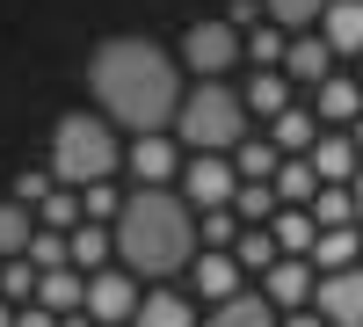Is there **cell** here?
<instances>
[{
  "label": "cell",
  "mask_w": 363,
  "mask_h": 327,
  "mask_svg": "<svg viewBox=\"0 0 363 327\" xmlns=\"http://www.w3.org/2000/svg\"><path fill=\"white\" fill-rule=\"evenodd\" d=\"M124 167L138 174V189H167V174L182 167V153H174L160 131H145V138H131V145H124Z\"/></svg>",
  "instance_id": "cell-11"
},
{
  "label": "cell",
  "mask_w": 363,
  "mask_h": 327,
  "mask_svg": "<svg viewBox=\"0 0 363 327\" xmlns=\"http://www.w3.org/2000/svg\"><path fill=\"white\" fill-rule=\"evenodd\" d=\"M277 211H284V204H277L269 182H240V196H233V218H240V226H269Z\"/></svg>",
  "instance_id": "cell-29"
},
{
  "label": "cell",
  "mask_w": 363,
  "mask_h": 327,
  "mask_svg": "<svg viewBox=\"0 0 363 327\" xmlns=\"http://www.w3.org/2000/svg\"><path fill=\"white\" fill-rule=\"evenodd\" d=\"M87 95H95V109L109 116V124H131L138 138L160 131L182 116V66L174 51H160L153 37H102L95 51H87Z\"/></svg>",
  "instance_id": "cell-1"
},
{
  "label": "cell",
  "mask_w": 363,
  "mask_h": 327,
  "mask_svg": "<svg viewBox=\"0 0 363 327\" xmlns=\"http://www.w3.org/2000/svg\"><path fill=\"white\" fill-rule=\"evenodd\" d=\"M240 262L225 255V248H203L196 262H189V284H196V299H211V306H225V299H240Z\"/></svg>",
  "instance_id": "cell-10"
},
{
  "label": "cell",
  "mask_w": 363,
  "mask_h": 327,
  "mask_svg": "<svg viewBox=\"0 0 363 327\" xmlns=\"http://www.w3.org/2000/svg\"><path fill=\"white\" fill-rule=\"evenodd\" d=\"M233 29H247V37H255V22H262V0H233V15H225Z\"/></svg>",
  "instance_id": "cell-37"
},
{
  "label": "cell",
  "mask_w": 363,
  "mask_h": 327,
  "mask_svg": "<svg viewBox=\"0 0 363 327\" xmlns=\"http://www.w3.org/2000/svg\"><path fill=\"white\" fill-rule=\"evenodd\" d=\"M203 327H284V313L262 299V291H240V299H225V306H211V320Z\"/></svg>",
  "instance_id": "cell-17"
},
{
  "label": "cell",
  "mask_w": 363,
  "mask_h": 327,
  "mask_svg": "<svg viewBox=\"0 0 363 327\" xmlns=\"http://www.w3.org/2000/svg\"><path fill=\"white\" fill-rule=\"evenodd\" d=\"M306 262H313L320 277H327V270H356V262H363V226H327Z\"/></svg>",
  "instance_id": "cell-16"
},
{
  "label": "cell",
  "mask_w": 363,
  "mask_h": 327,
  "mask_svg": "<svg viewBox=\"0 0 363 327\" xmlns=\"http://www.w3.org/2000/svg\"><path fill=\"white\" fill-rule=\"evenodd\" d=\"M29 240H37V218H29V204H0V262H15V255H29Z\"/></svg>",
  "instance_id": "cell-23"
},
{
  "label": "cell",
  "mask_w": 363,
  "mask_h": 327,
  "mask_svg": "<svg viewBox=\"0 0 363 327\" xmlns=\"http://www.w3.org/2000/svg\"><path fill=\"white\" fill-rule=\"evenodd\" d=\"M29 262L51 277V270H73V255H66V233H51V226H37V240H29Z\"/></svg>",
  "instance_id": "cell-32"
},
{
  "label": "cell",
  "mask_w": 363,
  "mask_h": 327,
  "mask_svg": "<svg viewBox=\"0 0 363 327\" xmlns=\"http://www.w3.org/2000/svg\"><path fill=\"white\" fill-rule=\"evenodd\" d=\"M15 313H22V306H8V299H0V327H15Z\"/></svg>",
  "instance_id": "cell-41"
},
{
  "label": "cell",
  "mask_w": 363,
  "mask_h": 327,
  "mask_svg": "<svg viewBox=\"0 0 363 327\" xmlns=\"http://www.w3.org/2000/svg\"><path fill=\"white\" fill-rule=\"evenodd\" d=\"M233 196H240L233 153H189L182 160V204L189 211H233Z\"/></svg>",
  "instance_id": "cell-5"
},
{
  "label": "cell",
  "mask_w": 363,
  "mask_h": 327,
  "mask_svg": "<svg viewBox=\"0 0 363 327\" xmlns=\"http://www.w3.org/2000/svg\"><path fill=\"white\" fill-rule=\"evenodd\" d=\"M182 145H196V153H240L247 145V95L225 80H196L189 95H182V116H174Z\"/></svg>",
  "instance_id": "cell-4"
},
{
  "label": "cell",
  "mask_w": 363,
  "mask_h": 327,
  "mask_svg": "<svg viewBox=\"0 0 363 327\" xmlns=\"http://www.w3.org/2000/svg\"><path fill=\"white\" fill-rule=\"evenodd\" d=\"M37 306H44V313H58V320H66V313H87V277L51 270V277L37 284Z\"/></svg>",
  "instance_id": "cell-20"
},
{
  "label": "cell",
  "mask_w": 363,
  "mask_h": 327,
  "mask_svg": "<svg viewBox=\"0 0 363 327\" xmlns=\"http://www.w3.org/2000/svg\"><path fill=\"white\" fill-rule=\"evenodd\" d=\"M306 211H313V226L327 233V226H356V196L349 189H335V182H320V196L306 204Z\"/></svg>",
  "instance_id": "cell-30"
},
{
  "label": "cell",
  "mask_w": 363,
  "mask_h": 327,
  "mask_svg": "<svg viewBox=\"0 0 363 327\" xmlns=\"http://www.w3.org/2000/svg\"><path fill=\"white\" fill-rule=\"evenodd\" d=\"M51 189H58V174H51V167H22V174H15V204H29V211H37Z\"/></svg>",
  "instance_id": "cell-35"
},
{
  "label": "cell",
  "mask_w": 363,
  "mask_h": 327,
  "mask_svg": "<svg viewBox=\"0 0 363 327\" xmlns=\"http://www.w3.org/2000/svg\"><path fill=\"white\" fill-rule=\"evenodd\" d=\"M356 87H363V58H356Z\"/></svg>",
  "instance_id": "cell-44"
},
{
  "label": "cell",
  "mask_w": 363,
  "mask_h": 327,
  "mask_svg": "<svg viewBox=\"0 0 363 327\" xmlns=\"http://www.w3.org/2000/svg\"><path fill=\"white\" fill-rule=\"evenodd\" d=\"M66 255L80 262V270H95V262H109V255H116V233H102L95 218H80V226L66 233Z\"/></svg>",
  "instance_id": "cell-24"
},
{
  "label": "cell",
  "mask_w": 363,
  "mask_h": 327,
  "mask_svg": "<svg viewBox=\"0 0 363 327\" xmlns=\"http://www.w3.org/2000/svg\"><path fill=\"white\" fill-rule=\"evenodd\" d=\"M349 196H356V218H363V167H356V182H349Z\"/></svg>",
  "instance_id": "cell-40"
},
{
  "label": "cell",
  "mask_w": 363,
  "mask_h": 327,
  "mask_svg": "<svg viewBox=\"0 0 363 327\" xmlns=\"http://www.w3.org/2000/svg\"><path fill=\"white\" fill-rule=\"evenodd\" d=\"M327 73H335V51H327V37H320V29L291 37V51H284V80H291V87H320Z\"/></svg>",
  "instance_id": "cell-13"
},
{
  "label": "cell",
  "mask_w": 363,
  "mask_h": 327,
  "mask_svg": "<svg viewBox=\"0 0 363 327\" xmlns=\"http://www.w3.org/2000/svg\"><path fill=\"white\" fill-rule=\"evenodd\" d=\"M87 320L95 327H131L138 320V277L131 270H95L87 277Z\"/></svg>",
  "instance_id": "cell-7"
},
{
  "label": "cell",
  "mask_w": 363,
  "mask_h": 327,
  "mask_svg": "<svg viewBox=\"0 0 363 327\" xmlns=\"http://www.w3.org/2000/svg\"><path fill=\"white\" fill-rule=\"evenodd\" d=\"M269 233H277V248H284V255H313V240H320L313 211H291V204H284L277 218H269Z\"/></svg>",
  "instance_id": "cell-25"
},
{
  "label": "cell",
  "mask_w": 363,
  "mask_h": 327,
  "mask_svg": "<svg viewBox=\"0 0 363 327\" xmlns=\"http://www.w3.org/2000/svg\"><path fill=\"white\" fill-rule=\"evenodd\" d=\"M233 58H240V29L233 22H189L182 29V66H189L196 80H218Z\"/></svg>",
  "instance_id": "cell-6"
},
{
  "label": "cell",
  "mask_w": 363,
  "mask_h": 327,
  "mask_svg": "<svg viewBox=\"0 0 363 327\" xmlns=\"http://www.w3.org/2000/svg\"><path fill=\"white\" fill-rule=\"evenodd\" d=\"M313 116H320V131H327V124H342V131H349L356 116H363V87H356L349 73H327V80L313 87Z\"/></svg>",
  "instance_id": "cell-14"
},
{
  "label": "cell",
  "mask_w": 363,
  "mask_h": 327,
  "mask_svg": "<svg viewBox=\"0 0 363 327\" xmlns=\"http://www.w3.org/2000/svg\"><path fill=\"white\" fill-rule=\"evenodd\" d=\"M269 189H277V204H291V211H306V204L320 196V174H313V160H284Z\"/></svg>",
  "instance_id": "cell-22"
},
{
  "label": "cell",
  "mask_w": 363,
  "mask_h": 327,
  "mask_svg": "<svg viewBox=\"0 0 363 327\" xmlns=\"http://www.w3.org/2000/svg\"><path fill=\"white\" fill-rule=\"evenodd\" d=\"M131 327H203V320H196V306L182 299V291H145Z\"/></svg>",
  "instance_id": "cell-19"
},
{
  "label": "cell",
  "mask_w": 363,
  "mask_h": 327,
  "mask_svg": "<svg viewBox=\"0 0 363 327\" xmlns=\"http://www.w3.org/2000/svg\"><path fill=\"white\" fill-rule=\"evenodd\" d=\"M37 284H44V270H37L29 255L0 262V299H15V306H37Z\"/></svg>",
  "instance_id": "cell-28"
},
{
  "label": "cell",
  "mask_w": 363,
  "mask_h": 327,
  "mask_svg": "<svg viewBox=\"0 0 363 327\" xmlns=\"http://www.w3.org/2000/svg\"><path fill=\"white\" fill-rule=\"evenodd\" d=\"M313 138H320V116H313V109H284L277 124H269V145H277L284 160H306Z\"/></svg>",
  "instance_id": "cell-18"
},
{
  "label": "cell",
  "mask_w": 363,
  "mask_h": 327,
  "mask_svg": "<svg viewBox=\"0 0 363 327\" xmlns=\"http://www.w3.org/2000/svg\"><path fill=\"white\" fill-rule=\"evenodd\" d=\"M109 233H116V270L131 277H174L196 262V211L167 189H131Z\"/></svg>",
  "instance_id": "cell-2"
},
{
  "label": "cell",
  "mask_w": 363,
  "mask_h": 327,
  "mask_svg": "<svg viewBox=\"0 0 363 327\" xmlns=\"http://www.w3.org/2000/svg\"><path fill=\"white\" fill-rule=\"evenodd\" d=\"M37 218H44L51 233H73V226L87 218V211H80V189H51V196L37 204Z\"/></svg>",
  "instance_id": "cell-31"
},
{
  "label": "cell",
  "mask_w": 363,
  "mask_h": 327,
  "mask_svg": "<svg viewBox=\"0 0 363 327\" xmlns=\"http://www.w3.org/2000/svg\"><path fill=\"white\" fill-rule=\"evenodd\" d=\"M240 233H247V226H240L233 211H203V226H196V240H203V248H225V255H233V240H240Z\"/></svg>",
  "instance_id": "cell-33"
},
{
  "label": "cell",
  "mask_w": 363,
  "mask_h": 327,
  "mask_svg": "<svg viewBox=\"0 0 363 327\" xmlns=\"http://www.w3.org/2000/svg\"><path fill=\"white\" fill-rule=\"evenodd\" d=\"M284 327H327V320H320L313 306H298V313H284Z\"/></svg>",
  "instance_id": "cell-39"
},
{
  "label": "cell",
  "mask_w": 363,
  "mask_h": 327,
  "mask_svg": "<svg viewBox=\"0 0 363 327\" xmlns=\"http://www.w3.org/2000/svg\"><path fill=\"white\" fill-rule=\"evenodd\" d=\"M233 262H240L247 277H269V270L284 262V248H277V233H269V226H247V233L233 240Z\"/></svg>",
  "instance_id": "cell-21"
},
{
  "label": "cell",
  "mask_w": 363,
  "mask_h": 327,
  "mask_svg": "<svg viewBox=\"0 0 363 327\" xmlns=\"http://www.w3.org/2000/svg\"><path fill=\"white\" fill-rule=\"evenodd\" d=\"M349 138H356V153H363V116H356V124H349Z\"/></svg>",
  "instance_id": "cell-43"
},
{
  "label": "cell",
  "mask_w": 363,
  "mask_h": 327,
  "mask_svg": "<svg viewBox=\"0 0 363 327\" xmlns=\"http://www.w3.org/2000/svg\"><path fill=\"white\" fill-rule=\"evenodd\" d=\"M320 37H327L335 58H363V0H335L320 15Z\"/></svg>",
  "instance_id": "cell-15"
},
{
  "label": "cell",
  "mask_w": 363,
  "mask_h": 327,
  "mask_svg": "<svg viewBox=\"0 0 363 327\" xmlns=\"http://www.w3.org/2000/svg\"><path fill=\"white\" fill-rule=\"evenodd\" d=\"M284 109H291V80L284 73H255L247 80V116H269V124H277Z\"/></svg>",
  "instance_id": "cell-26"
},
{
  "label": "cell",
  "mask_w": 363,
  "mask_h": 327,
  "mask_svg": "<svg viewBox=\"0 0 363 327\" xmlns=\"http://www.w3.org/2000/svg\"><path fill=\"white\" fill-rule=\"evenodd\" d=\"M58 327H95V320H87V313H66V320H58Z\"/></svg>",
  "instance_id": "cell-42"
},
{
  "label": "cell",
  "mask_w": 363,
  "mask_h": 327,
  "mask_svg": "<svg viewBox=\"0 0 363 327\" xmlns=\"http://www.w3.org/2000/svg\"><path fill=\"white\" fill-rule=\"evenodd\" d=\"M233 167H240V182H277L284 153H277V145H269V131H262V138H247V145L233 153Z\"/></svg>",
  "instance_id": "cell-27"
},
{
  "label": "cell",
  "mask_w": 363,
  "mask_h": 327,
  "mask_svg": "<svg viewBox=\"0 0 363 327\" xmlns=\"http://www.w3.org/2000/svg\"><path fill=\"white\" fill-rule=\"evenodd\" d=\"M15 327H58V313H44V306H22V313H15Z\"/></svg>",
  "instance_id": "cell-38"
},
{
  "label": "cell",
  "mask_w": 363,
  "mask_h": 327,
  "mask_svg": "<svg viewBox=\"0 0 363 327\" xmlns=\"http://www.w3.org/2000/svg\"><path fill=\"white\" fill-rule=\"evenodd\" d=\"M313 284H320L313 262H306V255H284L277 270L262 277V299L277 306V313H298V306H313Z\"/></svg>",
  "instance_id": "cell-9"
},
{
  "label": "cell",
  "mask_w": 363,
  "mask_h": 327,
  "mask_svg": "<svg viewBox=\"0 0 363 327\" xmlns=\"http://www.w3.org/2000/svg\"><path fill=\"white\" fill-rule=\"evenodd\" d=\"M116 160H124V145H116V124H109L102 109H66L51 124V174H58V189L109 182Z\"/></svg>",
  "instance_id": "cell-3"
},
{
  "label": "cell",
  "mask_w": 363,
  "mask_h": 327,
  "mask_svg": "<svg viewBox=\"0 0 363 327\" xmlns=\"http://www.w3.org/2000/svg\"><path fill=\"white\" fill-rule=\"evenodd\" d=\"M80 211L102 226V218H116V211H124V196H116L109 182H87V189H80Z\"/></svg>",
  "instance_id": "cell-36"
},
{
  "label": "cell",
  "mask_w": 363,
  "mask_h": 327,
  "mask_svg": "<svg viewBox=\"0 0 363 327\" xmlns=\"http://www.w3.org/2000/svg\"><path fill=\"white\" fill-rule=\"evenodd\" d=\"M306 160H313L320 182H335V189H349V182H356V167H363V153H356V138H349V131H320Z\"/></svg>",
  "instance_id": "cell-12"
},
{
  "label": "cell",
  "mask_w": 363,
  "mask_h": 327,
  "mask_svg": "<svg viewBox=\"0 0 363 327\" xmlns=\"http://www.w3.org/2000/svg\"><path fill=\"white\" fill-rule=\"evenodd\" d=\"M262 8L277 15V22H291V29H306V22H320L327 8H335V0H262Z\"/></svg>",
  "instance_id": "cell-34"
},
{
  "label": "cell",
  "mask_w": 363,
  "mask_h": 327,
  "mask_svg": "<svg viewBox=\"0 0 363 327\" xmlns=\"http://www.w3.org/2000/svg\"><path fill=\"white\" fill-rule=\"evenodd\" d=\"M313 313L327 327H363V262H356V270H327L313 284Z\"/></svg>",
  "instance_id": "cell-8"
}]
</instances>
